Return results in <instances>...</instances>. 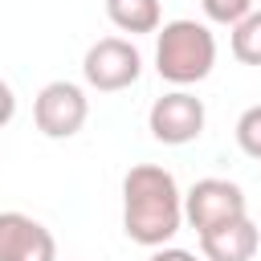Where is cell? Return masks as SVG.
Returning a JSON list of instances; mask_svg holds the SVG:
<instances>
[{"label":"cell","instance_id":"obj_1","mask_svg":"<svg viewBox=\"0 0 261 261\" xmlns=\"http://www.w3.org/2000/svg\"><path fill=\"white\" fill-rule=\"evenodd\" d=\"M184 224V196L175 175L155 163H135L122 179V228L135 245L159 249Z\"/></svg>","mask_w":261,"mask_h":261},{"label":"cell","instance_id":"obj_2","mask_svg":"<svg viewBox=\"0 0 261 261\" xmlns=\"http://www.w3.org/2000/svg\"><path fill=\"white\" fill-rule=\"evenodd\" d=\"M216 65V37L200 20H167L155 41V69L171 86H196Z\"/></svg>","mask_w":261,"mask_h":261},{"label":"cell","instance_id":"obj_3","mask_svg":"<svg viewBox=\"0 0 261 261\" xmlns=\"http://www.w3.org/2000/svg\"><path fill=\"white\" fill-rule=\"evenodd\" d=\"M82 73H86V82H90L94 90L118 94V90H126V86L139 82V73H143V53H139L130 41H122V37H102V41H94V45L86 49Z\"/></svg>","mask_w":261,"mask_h":261},{"label":"cell","instance_id":"obj_4","mask_svg":"<svg viewBox=\"0 0 261 261\" xmlns=\"http://www.w3.org/2000/svg\"><path fill=\"white\" fill-rule=\"evenodd\" d=\"M249 216V204H245V192L232 184V179H196L192 192L184 196V220L196 228V232H208V228H220L228 220H241Z\"/></svg>","mask_w":261,"mask_h":261},{"label":"cell","instance_id":"obj_5","mask_svg":"<svg viewBox=\"0 0 261 261\" xmlns=\"http://www.w3.org/2000/svg\"><path fill=\"white\" fill-rule=\"evenodd\" d=\"M90 118V102L73 82H49L33 102V122L45 139H73Z\"/></svg>","mask_w":261,"mask_h":261},{"label":"cell","instance_id":"obj_6","mask_svg":"<svg viewBox=\"0 0 261 261\" xmlns=\"http://www.w3.org/2000/svg\"><path fill=\"white\" fill-rule=\"evenodd\" d=\"M147 126L159 143L167 147H184L192 139L204 135V102L188 90H171L163 98H155L151 114H147Z\"/></svg>","mask_w":261,"mask_h":261},{"label":"cell","instance_id":"obj_7","mask_svg":"<svg viewBox=\"0 0 261 261\" xmlns=\"http://www.w3.org/2000/svg\"><path fill=\"white\" fill-rule=\"evenodd\" d=\"M0 261H57V241L41 220L0 212Z\"/></svg>","mask_w":261,"mask_h":261},{"label":"cell","instance_id":"obj_8","mask_svg":"<svg viewBox=\"0 0 261 261\" xmlns=\"http://www.w3.org/2000/svg\"><path fill=\"white\" fill-rule=\"evenodd\" d=\"M257 245H261V232H257V224H253L249 216L200 232V253H204V261H253Z\"/></svg>","mask_w":261,"mask_h":261},{"label":"cell","instance_id":"obj_9","mask_svg":"<svg viewBox=\"0 0 261 261\" xmlns=\"http://www.w3.org/2000/svg\"><path fill=\"white\" fill-rule=\"evenodd\" d=\"M106 16L122 33H159V0H106Z\"/></svg>","mask_w":261,"mask_h":261},{"label":"cell","instance_id":"obj_10","mask_svg":"<svg viewBox=\"0 0 261 261\" xmlns=\"http://www.w3.org/2000/svg\"><path fill=\"white\" fill-rule=\"evenodd\" d=\"M232 57L241 65H261V8L232 24Z\"/></svg>","mask_w":261,"mask_h":261},{"label":"cell","instance_id":"obj_11","mask_svg":"<svg viewBox=\"0 0 261 261\" xmlns=\"http://www.w3.org/2000/svg\"><path fill=\"white\" fill-rule=\"evenodd\" d=\"M237 147L249 159H261V106H249L237 118Z\"/></svg>","mask_w":261,"mask_h":261},{"label":"cell","instance_id":"obj_12","mask_svg":"<svg viewBox=\"0 0 261 261\" xmlns=\"http://www.w3.org/2000/svg\"><path fill=\"white\" fill-rule=\"evenodd\" d=\"M200 8L212 24H237L253 12V0H200Z\"/></svg>","mask_w":261,"mask_h":261},{"label":"cell","instance_id":"obj_13","mask_svg":"<svg viewBox=\"0 0 261 261\" xmlns=\"http://www.w3.org/2000/svg\"><path fill=\"white\" fill-rule=\"evenodd\" d=\"M12 114H16V94H12L8 82H0V126H8Z\"/></svg>","mask_w":261,"mask_h":261},{"label":"cell","instance_id":"obj_14","mask_svg":"<svg viewBox=\"0 0 261 261\" xmlns=\"http://www.w3.org/2000/svg\"><path fill=\"white\" fill-rule=\"evenodd\" d=\"M151 261H200V257L188 253V249H163V245H159V249L151 253Z\"/></svg>","mask_w":261,"mask_h":261}]
</instances>
